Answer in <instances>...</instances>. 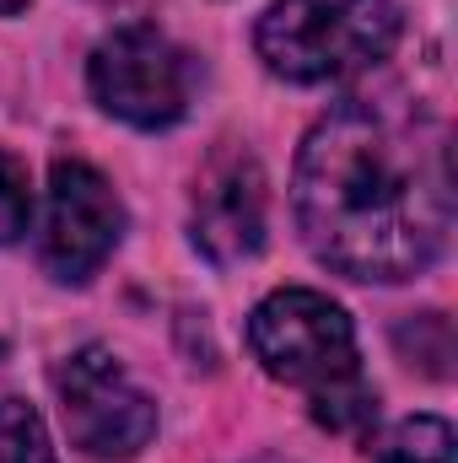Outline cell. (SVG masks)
<instances>
[{"mask_svg":"<svg viewBox=\"0 0 458 463\" xmlns=\"http://www.w3.org/2000/svg\"><path fill=\"white\" fill-rule=\"evenodd\" d=\"M248 350L270 377L297 383L308 393L361 372L356 366V329H350L345 307L329 302L324 291H308V286H286L253 307Z\"/></svg>","mask_w":458,"mask_h":463,"instance_id":"3957f363","label":"cell"},{"mask_svg":"<svg viewBox=\"0 0 458 463\" xmlns=\"http://www.w3.org/2000/svg\"><path fill=\"white\" fill-rule=\"evenodd\" d=\"M87 81H92V98L114 118L135 124V129H167L189 109L195 65L167 33L129 22V27H114L92 49Z\"/></svg>","mask_w":458,"mask_h":463,"instance_id":"277c9868","label":"cell"},{"mask_svg":"<svg viewBox=\"0 0 458 463\" xmlns=\"http://www.w3.org/2000/svg\"><path fill=\"white\" fill-rule=\"evenodd\" d=\"M297 227L350 280H410L448 248V124L410 98H350L297 151Z\"/></svg>","mask_w":458,"mask_h":463,"instance_id":"6da1fadb","label":"cell"},{"mask_svg":"<svg viewBox=\"0 0 458 463\" xmlns=\"http://www.w3.org/2000/svg\"><path fill=\"white\" fill-rule=\"evenodd\" d=\"M0 463H54L43 415L22 399H0Z\"/></svg>","mask_w":458,"mask_h":463,"instance_id":"8fae6325","label":"cell"},{"mask_svg":"<svg viewBox=\"0 0 458 463\" xmlns=\"http://www.w3.org/2000/svg\"><path fill=\"white\" fill-rule=\"evenodd\" d=\"M399 38L394 0H275L259 16V60L286 81H340L377 65Z\"/></svg>","mask_w":458,"mask_h":463,"instance_id":"7a4b0ae2","label":"cell"},{"mask_svg":"<svg viewBox=\"0 0 458 463\" xmlns=\"http://www.w3.org/2000/svg\"><path fill=\"white\" fill-rule=\"evenodd\" d=\"M313 420H319L324 431H340V437L367 431V426L377 420V388H372L361 372H350V377H340V383L313 388Z\"/></svg>","mask_w":458,"mask_h":463,"instance_id":"ba28073f","label":"cell"},{"mask_svg":"<svg viewBox=\"0 0 458 463\" xmlns=\"http://www.w3.org/2000/svg\"><path fill=\"white\" fill-rule=\"evenodd\" d=\"M394 345L410 366H421L426 377H448L453 372V324L443 313H415L394 329Z\"/></svg>","mask_w":458,"mask_h":463,"instance_id":"30bf717a","label":"cell"},{"mask_svg":"<svg viewBox=\"0 0 458 463\" xmlns=\"http://www.w3.org/2000/svg\"><path fill=\"white\" fill-rule=\"evenodd\" d=\"M124 237V205L114 184L87 162H54L49 173V222H43V269L54 280H92Z\"/></svg>","mask_w":458,"mask_h":463,"instance_id":"8992f818","label":"cell"},{"mask_svg":"<svg viewBox=\"0 0 458 463\" xmlns=\"http://www.w3.org/2000/svg\"><path fill=\"white\" fill-rule=\"evenodd\" d=\"M377 463H453V426L437 415H410L377 442Z\"/></svg>","mask_w":458,"mask_h":463,"instance_id":"9c48e42d","label":"cell"},{"mask_svg":"<svg viewBox=\"0 0 458 463\" xmlns=\"http://www.w3.org/2000/svg\"><path fill=\"white\" fill-rule=\"evenodd\" d=\"M27 222H33V178L11 151H0V242H16Z\"/></svg>","mask_w":458,"mask_h":463,"instance_id":"7c38bea8","label":"cell"},{"mask_svg":"<svg viewBox=\"0 0 458 463\" xmlns=\"http://www.w3.org/2000/svg\"><path fill=\"white\" fill-rule=\"evenodd\" d=\"M22 5H27V0H0V16H16Z\"/></svg>","mask_w":458,"mask_h":463,"instance_id":"4fadbf2b","label":"cell"},{"mask_svg":"<svg viewBox=\"0 0 458 463\" xmlns=\"http://www.w3.org/2000/svg\"><path fill=\"white\" fill-rule=\"evenodd\" d=\"M60 415L71 431V448L87 458H135L157 431V404L129 383L114 350L81 345L54 366Z\"/></svg>","mask_w":458,"mask_h":463,"instance_id":"5b68a950","label":"cell"},{"mask_svg":"<svg viewBox=\"0 0 458 463\" xmlns=\"http://www.w3.org/2000/svg\"><path fill=\"white\" fill-rule=\"evenodd\" d=\"M195 248L211 264H243L264 248V178L243 151L211 156L195 184Z\"/></svg>","mask_w":458,"mask_h":463,"instance_id":"52a82bcc","label":"cell"}]
</instances>
